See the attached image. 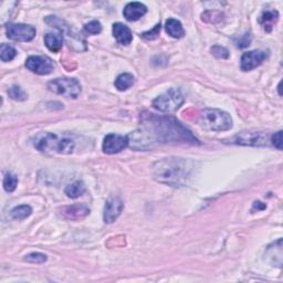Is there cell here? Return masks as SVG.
<instances>
[{"label": "cell", "mask_w": 283, "mask_h": 283, "mask_svg": "<svg viewBox=\"0 0 283 283\" xmlns=\"http://www.w3.org/2000/svg\"><path fill=\"white\" fill-rule=\"evenodd\" d=\"M134 80L135 79L133 77V74L122 73L116 78L115 82H114V86L117 90H119V91L123 92V91H126L127 89H130L132 86H133Z\"/></svg>", "instance_id": "obj_19"}, {"label": "cell", "mask_w": 283, "mask_h": 283, "mask_svg": "<svg viewBox=\"0 0 283 283\" xmlns=\"http://www.w3.org/2000/svg\"><path fill=\"white\" fill-rule=\"evenodd\" d=\"M45 44L51 52H58L63 46V36L61 34L49 32L45 36Z\"/></svg>", "instance_id": "obj_17"}, {"label": "cell", "mask_w": 283, "mask_h": 283, "mask_svg": "<svg viewBox=\"0 0 283 283\" xmlns=\"http://www.w3.org/2000/svg\"><path fill=\"white\" fill-rule=\"evenodd\" d=\"M47 256L41 252H32L27 254L25 257V261L29 263H44L47 261Z\"/></svg>", "instance_id": "obj_25"}, {"label": "cell", "mask_w": 283, "mask_h": 283, "mask_svg": "<svg viewBox=\"0 0 283 283\" xmlns=\"http://www.w3.org/2000/svg\"><path fill=\"white\" fill-rule=\"evenodd\" d=\"M146 12H147V7L144 3L130 2L124 8L123 16L127 21H138Z\"/></svg>", "instance_id": "obj_14"}, {"label": "cell", "mask_w": 283, "mask_h": 283, "mask_svg": "<svg viewBox=\"0 0 283 283\" xmlns=\"http://www.w3.org/2000/svg\"><path fill=\"white\" fill-rule=\"evenodd\" d=\"M249 44H250V37L249 35H244L242 39L238 42L237 46L239 48H246L247 46H249Z\"/></svg>", "instance_id": "obj_30"}, {"label": "cell", "mask_w": 283, "mask_h": 283, "mask_svg": "<svg viewBox=\"0 0 283 283\" xmlns=\"http://www.w3.org/2000/svg\"><path fill=\"white\" fill-rule=\"evenodd\" d=\"M112 32L116 41L122 46H129L133 41V36H132L131 29L127 26L123 25V23H114L112 28Z\"/></svg>", "instance_id": "obj_15"}, {"label": "cell", "mask_w": 283, "mask_h": 283, "mask_svg": "<svg viewBox=\"0 0 283 283\" xmlns=\"http://www.w3.org/2000/svg\"><path fill=\"white\" fill-rule=\"evenodd\" d=\"M192 162L182 157H167L157 160L152 167L155 181L172 187H182L189 181Z\"/></svg>", "instance_id": "obj_2"}, {"label": "cell", "mask_w": 283, "mask_h": 283, "mask_svg": "<svg viewBox=\"0 0 283 283\" xmlns=\"http://www.w3.org/2000/svg\"><path fill=\"white\" fill-rule=\"evenodd\" d=\"M6 34L9 39L13 41L27 42L36 37V28L25 23H10L6 27Z\"/></svg>", "instance_id": "obj_8"}, {"label": "cell", "mask_w": 283, "mask_h": 283, "mask_svg": "<svg viewBox=\"0 0 283 283\" xmlns=\"http://www.w3.org/2000/svg\"><path fill=\"white\" fill-rule=\"evenodd\" d=\"M271 135L265 132L247 131L237 134L230 139V143L244 146H267L268 142H270Z\"/></svg>", "instance_id": "obj_7"}, {"label": "cell", "mask_w": 283, "mask_h": 283, "mask_svg": "<svg viewBox=\"0 0 283 283\" xmlns=\"http://www.w3.org/2000/svg\"><path fill=\"white\" fill-rule=\"evenodd\" d=\"M84 191H86V186H84V184L80 181L74 182L71 184V185L67 186L64 190L65 195L69 198H78L81 196Z\"/></svg>", "instance_id": "obj_20"}, {"label": "cell", "mask_w": 283, "mask_h": 283, "mask_svg": "<svg viewBox=\"0 0 283 283\" xmlns=\"http://www.w3.org/2000/svg\"><path fill=\"white\" fill-rule=\"evenodd\" d=\"M129 146L136 150L153 148L157 144H200L191 132L172 116L147 114L142 117V127L127 135Z\"/></svg>", "instance_id": "obj_1"}, {"label": "cell", "mask_w": 283, "mask_h": 283, "mask_svg": "<svg viewBox=\"0 0 283 283\" xmlns=\"http://www.w3.org/2000/svg\"><path fill=\"white\" fill-rule=\"evenodd\" d=\"M48 89L60 95L69 98H77L81 93V84L73 78H58L48 83Z\"/></svg>", "instance_id": "obj_6"}, {"label": "cell", "mask_w": 283, "mask_h": 283, "mask_svg": "<svg viewBox=\"0 0 283 283\" xmlns=\"http://www.w3.org/2000/svg\"><path fill=\"white\" fill-rule=\"evenodd\" d=\"M278 19H279V12L277 10H267L262 12V15L259 18V22L261 23V26L265 28L267 32H270Z\"/></svg>", "instance_id": "obj_18"}, {"label": "cell", "mask_w": 283, "mask_h": 283, "mask_svg": "<svg viewBox=\"0 0 283 283\" xmlns=\"http://www.w3.org/2000/svg\"><path fill=\"white\" fill-rule=\"evenodd\" d=\"M90 214L89 207L82 204H77L72 206L64 207L61 210V215H62L65 219L69 220H80L86 218Z\"/></svg>", "instance_id": "obj_13"}, {"label": "cell", "mask_w": 283, "mask_h": 283, "mask_svg": "<svg viewBox=\"0 0 283 283\" xmlns=\"http://www.w3.org/2000/svg\"><path fill=\"white\" fill-rule=\"evenodd\" d=\"M124 209V202L117 196H111L105 202L103 210V219L106 224H112L119 218Z\"/></svg>", "instance_id": "obj_11"}, {"label": "cell", "mask_w": 283, "mask_h": 283, "mask_svg": "<svg viewBox=\"0 0 283 283\" xmlns=\"http://www.w3.org/2000/svg\"><path fill=\"white\" fill-rule=\"evenodd\" d=\"M8 94H9V96H10L12 100H15V101H25V100H27V97H28L27 93L18 86H13L9 89Z\"/></svg>", "instance_id": "obj_24"}, {"label": "cell", "mask_w": 283, "mask_h": 283, "mask_svg": "<svg viewBox=\"0 0 283 283\" xmlns=\"http://www.w3.org/2000/svg\"><path fill=\"white\" fill-rule=\"evenodd\" d=\"M17 51L13 47L2 44L0 47V59H1L2 62H8V61H11L16 58Z\"/></svg>", "instance_id": "obj_22"}, {"label": "cell", "mask_w": 283, "mask_h": 283, "mask_svg": "<svg viewBox=\"0 0 283 283\" xmlns=\"http://www.w3.org/2000/svg\"><path fill=\"white\" fill-rule=\"evenodd\" d=\"M160 28H162V26H160V23H158V25L155 26L152 30L146 31V32H144V34H142V37L145 38V39H147V40L157 39L158 36H159V32H160Z\"/></svg>", "instance_id": "obj_28"}, {"label": "cell", "mask_w": 283, "mask_h": 283, "mask_svg": "<svg viewBox=\"0 0 283 283\" xmlns=\"http://www.w3.org/2000/svg\"><path fill=\"white\" fill-rule=\"evenodd\" d=\"M84 29H86V31L89 32V34L97 35L102 31V25L100 21L93 20V21H90L89 23H87V25L84 26Z\"/></svg>", "instance_id": "obj_26"}, {"label": "cell", "mask_w": 283, "mask_h": 283, "mask_svg": "<svg viewBox=\"0 0 283 283\" xmlns=\"http://www.w3.org/2000/svg\"><path fill=\"white\" fill-rule=\"evenodd\" d=\"M211 52L216 56V58H218V59H227L229 56L228 50L224 48V47H220V46L212 47Z\"/></svg>", "instance_id": "obj_27"}, {"label": "cell", "mask_w": 283, "mask_h": 283, "mask_svg": "<svg viewBox=\"0 0 283 283\" xmlns=\"http://www.w3.org/2000/svg\"><path fill=\"white\" fill-rule=\"evenodd\" d=\"M34 146L45 154H72L75 148V142L67 135L55 133L38 134L34 140Z\"/></svg>", "instance_id": "obj_3"}, {"label": "cell", "mask_w": 283, "mask_h": 283, "mask_svg": "<svg viewBox=\"0 0 283 283\" xmlns=\"http://www.w3.org/2000/svg\"><path fill=\"white\" fill-rule=\"evenodd\" d=\"M26 67L39 75L50 74L53 71V61L46 55H31L26 61Z\"/></svg>", "instance_id": "obj_9"}, {"label": "cell", "mask_w": 283, "mask_h": 283, "mask_svg": "<svg viewBox=\"0 0 283 283\" xmlns=\"http://www.w3.org/2000/svg\"><path fill=\"white\" fill-rule=\"evenodd\" d=\"M18 185V178L11 173H7L3 178V188L8 192H12L16 190Z\"/></svg>", "instance_id": "obj_23"}, {"label": "cell", "mask_w": 283, "mask_h": 283, "mask_svg": "<svg viewBox=\"0 0 283 283\" xmlns=\"http://www.w3.org/2000/svg\"><path fill=\"white\" fill-rule=\"evenodd\" d=\"M184 103V95L177 88H172L153 101L155 110L163 113H172L178 110Z\"/></svg>", "instance_id": "obj_5"}, {"label": "cell", "mask_w": 283, "mask_h": 283, "mask_svg": "<svg viewBox=\"0 0 283 283\" xmlns=\"http://www.w3.org/2000/svg\"><path fill=\"white\" fill-rule=\"evenodd\" d=\"M32 208L29 205H20L11 210V217L13 219L23 220L31 215Z\"/></svg>", "instance_id": "obj_21"}, {"label": "cell", "mask_w": 283, "mask_h": 283, "mask_svg": "<svg viewBox=\"0 0 283 283\" xmlns=\"http://www.w3.org/2000/svg\"><path fill=\"white\" fill-rule=\"evenodd\" d=\"M129 146V139L127 136L119 134H108L104 138L102 145V149L105 154L120 153Z\"/></svg>", "instance_id": "obj_12"}, {"label": "cell", "mask_w": 283, "mask_h": 283, "mask_svg": "<svg viewBox=\"0 0 283 283\" xmlns=\"http://www.w3.org/2000/svg\"><path fill=\"white\" fill-rule=\"evenodd\" d=\"M278 90H279V94L281 95V82H280V84H279V87H278Z\"/></svg>", "instance_id": "obj_31"}, {"label": "cell", "mask_w": 283, "mask_h": 283, "mask_svg": "<svg viewBox=\"0 0 283 283\" xmlns=\"http://www.w3.org/2000/svg\"><path fill=\"white\" fill-rule=\"evenodd\" d=\"M200 124L210 131L224 132L233 127V119L227 112L218 108H206L200 113Z\"/></svg>", "instance_id": "obj_4"}, {"label": "cell", "mask_w": 283, "mask_h": 283, "mask_svg": "<svg viewBox=\"0 0 283 283\" xmlns=\"http://www.w3.org/2000/svg\"><path fill=\"white\" fill-rule=\"evenodd\" d=\"M269 51L265 50H253L248 51V52L243 53L240 60V68L244 72L251 71L253 69L258 68L259 65H261L265 60L268 59Z\"/></svg>", "instance_id": "obj_10"}, {"label": "cell", "mask_w": 283, "mask_h": 283, "mask_svg": "<svg viewBox=\"0 0 283 283\" xmlns=\"http://www.w3.org/2000/svg\"><path fill=\"white\" fill-rule=\"evenodd\" d=\"M165 30H166L169 36L175 38V39H181V38L185 36V30H184L181 21L174 18H169L166 23H165Z\"/></svg>", "instance_id": "obj_16"}, {"label": "cell", "mask_w": 283, "mask_h": 283, "mask_svg": "<svg viewBox=\"0 0 283 283\" xmlns=\"http://www.w3.org/2000/svg\"><path fill=\"white\" fill-rule=\"evenodd\" d=\"M271 144L278 149H282V131L277 132V133L271 135Z\"/></svg>", "instance_id": "obj_29"}]
</instances>
